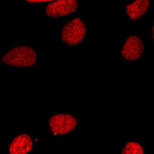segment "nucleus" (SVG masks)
Wrapping results in <instances>:
<instances>
[{
	"label": "nucleus",
	"instance_id": "9",
	"mask_svg": "<svg viewBox=\"0 0 154 154\" xmlns=\"http://www.w3.org/2000/svg\"><path fill=\"white\" fill-rule=\"evenodd\" d=\"M23 1L27 4H30V5H40V4L49 3V2L56 1V0H23Z\"/></svg>",
	"mask_w": 154,
	"mask_h": 154
},
{
	"label": "nucleus",
	"instance_id": "4",
	"mask_svg": "<svg viewBox=\"0 0 154 154\" xmlns=\"http://www.w3.org/2000/svg\"><path fill=\"white\" fill-rule=\"evenodd\" d=\"M146 44L140 35L130 34L124 38L119 48V57L127 63H137L145 53Z\"/></svg>",
	"mask_w": 154,
	"mask_h": 154
},
{
	"label": "nucleus",
	"instance_id": "1",
	"mask_svg": "<svg viewBox=\"0 0 154 154\" xmlns=\"http://www.w3.org/2000/svg\"><path fill=\"white\" fill-rule=\"evenodd\" d=\"M2 66L12 69H30L38 63L36 49L29 44H18L6 48L1 56Z\"/></svg>",
	"mask_w": 154,
	"mask_h": 154
},
{
	"label": "nucleus",
	"instance_id": "6",
	"mask_svg": "<svg viewBox=\"0 0 154 154\" xmlns=\"http://www.w3.org/2000/svg\"><path fill=\"white\" fill-rule=\"evenodd\" d=\"M152 6V0H133L125 5V18L131 23H137L146 16Z\"/></svg>",
	"mask_w": 154,
	"mask_h": 154
},
{
	"label": "nucleus",
	"instance_id": "5",
	"mask_svg": "<svg viewBox=\"0 0 154 154\" xmlns=\"http://www.w3.org/2000/svg\"><path fill=\"white\" fill-rule=\"evenodd\" d=\"M79 9V0H56L48 3L44 13L49 19H63L72 16Z\"/></svg>",
	"mask_w": 154,
	"mask_h": 154
},
{
	"label": "nucleus",
	"instance_id": "8",
	"mask_svg": "<svg viewBox=\"0 0 154 154\" xmlns=\"http://www.w3.org/2000/svg\"><path fill=\"white\" fill-rule=\"evenodd\" d=\"M120 154H145V146L141 143L128 141L122 147Z\"/></svg>",
	"mask_w": 154,
	"mask_h": 154
},
{
	"label": "nucleus",
	"instance_id": "3",
	"mask_svg": "<svg viewBox=\"0 0 154 154\" xmlns=\"http://www.w3.org/2000/svg\"><path fill=\"white\" fill-rule=\"evenodd\" d=\"M47 125L51 136L59 138L73 133L79 126V120L73 114L54 113L48 117Z\"/></svg>",
	"mask_w": 154,
	"mask_h": 154
},
{
	"label": "nucleus",
	"instance_id": "7",
	"mask_svg": "<svg viewBox=\"0 0 154 154\" xmlns=\"http://www.w3.org/2000/svg\"><path fill=\"white\" fill-rule=\"evenodd\" d=\"M35 146L33 137L29 133H18L9 141L8 154H30Z\"/></svg>",
	"mask_w": 154,
	"mask_h": 154
},
{
	"label": "nucleus",
	"instance_id": "10",
	"mask_svg": "<svg viewBox=\"0 0 154 154\" xmlns=\"http://www.w3.org/2000/svg\"><path fill=\"white\" fill-rule=\"evenodd\" d=\"M149 38H150L151 42L154 44V20L152 21L150 29H149Z\"/></svg>",
	"mask_w": 154,
	"mask_h": 154
},
{
	"label": "nucleus",
	"instance_id": "2",
	"mask_svg": "<svg viewBox=\"0 0 154 154\" xmlns=\"http://www.w3.org/2000/svg\"><path fill=\"white\" fill-rule=\"evenodd\" d=\"M87 36L88 26L80 15L68 20L60 32V42L67 47L79 46L86 40Z\"/></svg>",
	"mask_w": 154,
	"mask_h": 154
}]
</instances>
